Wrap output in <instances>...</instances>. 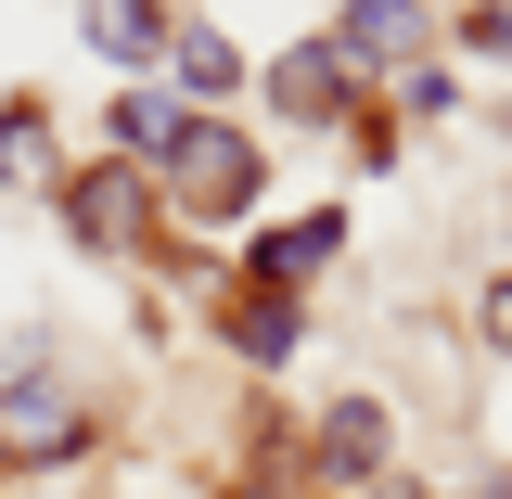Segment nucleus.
I'll use <instances>...</instances> for the list:
<instances>
[{
    "label": "nucleus",
    "instance_id": "2eb2a0df",
    "mask_svg": "<svg viewBox=\"0 0 512 499\" xmlns=\"http://www.w3.org/2000/svg\"><path fill=\"white\" fill-rule=\"evenodd\" d=\"M461 52H512V0H487V13H461Z\"/></svg>",
    "mask_w": 512,
    "mask_h": 499
},
{
    "label": "nucleus",
    "instance_id": "a211bd4d",
    "mask_svg": "<svg viewBox=\"0 0 512 499\" xmlns=\"http://www.w3.org/2000/svg\"><path fill=\"white\" fill-rule=\"evenodd\" d=\"M218 499H295V487H269V474H231V487H218Z\"/></svg>",
    "mask_w": 512,
    "mask_h": 499
},
{
    "label": "nucleus",
    "instance_id": "f03ea898",
    "mask_svg": "<svg viewBox=\"0 0 512 499\" xmlns=\"http://www.w3.org/2000/svg\"><path fill=\"white\" fill-rule=\"evenodd\" d=\"M52 218H64V244L103 256V269H141V256H154V231H167V218H154V167H116V154L64 167Z\"/></svg>",
    "mask_w": 512,
    "mask_h": 499
},
{
    "label": "nucleus",
    "instance_id": "f8f14e48",
    "mask_svg": "<svg viewBox=\"0 0 512 499\" xmlns=\"http://www.w3.org/2000/svg\"><path fill=\"white\" fill-rule=\"evenodd\" d=\"M167 77H180V103H192V116H218V103L244 90V52H231L218 26H192V13H180V39H167Z\"/></svg>",
    "mask_w": 512,
    "mask_h": 499
},
{
    "label": "nucleus",
    "instance_id": "39448f33",
    "mask_svg": "<svg viewBox=\"0 0 512 499\" xmlns=\"http://www.w3.org/2000/svg\"><path fill=\"white\" fill-rule=\"evenodd\" d=\"M256 103H269V128H359V77H346V52L333 39H282V52L256 64Z\"/></svg>",
    "mask_w": 512,
    "mask_h": 499
},
{
    "label": "nucleus",
    "instance_id": "9b49d317",
    "mask_svg": "<svg viewBox=\"0 0 512 499\" xmlns=\"http://www.w3.org/2000/svg\"><path fill=\"white\" fill-rule=\"evenodd\" d=\"M180 90H154V77H128L116 103H103V154H116V167H154V154H167V141H180Z\"/></svg>",
    "mask_w": 512,
    "mask_h": 499
},
{
    "label": "nucleus",
    "instance_id": "dca6fc26",
    "mask_svg": "<svg viewBox=\"0 0 512 499\" xmlns=\"http://www.w3.org/2000/svg\"><path fill=\"white\" fill-rule=\"evenodd\" d=\"M359 499H436V487H423V474H372Z\"/></svg>",
    "mask_w": 512,
    "mask_h": 499
},
{
    "label": "nucleus",
    "instance_id": "7ed1b4c3",
    "mask_svg": "<svg viewBox=\"0 0 512 499\" xmlns=\"http://www.w3.org/2000/svg\"><path fill=\"white\" fill-rule=\"evenodd\" d=\"M103 436V410L77 397V384L26 346L13 359V384H0V474H52V461H77V448Z\"/></svg>",
    "mask_w": 512,
    "mask_h": 499
},
{
    "label": "nucleus",
    "instance_id": "20e7f679",
    "mask_svg": "<svg viewBox=\"0 0 512 499\" xmlns=\"http://www.w3.org/2000/svg\"><path fill=\"white\" fill-rule=\"evenodd\" d=\"M372 474H397V410L372 384H346V397H320V423H308V499H359Z\"/></svg>",
    "mask_w": 512,
    "mask_h": 499
},
{
    "label": "nucleus",
    "instance_id": "1a4fd4ad",
    "mask_svg": "<svg viewBox=\"0 0 512 499\" xmlns=\"http://www.w3.org/2000/svg\"><path fill=\"white\" fill-rule=\"evenodd\" d=\"M77 39L116 64V77H154L167 39H180V0H77Z\"/></svg>",
    "mask_w": 512,
    "mask_h": 499
},
{
    "label": "nucleus",
    "instance_id": "4468645a",
    "mask_svg": "<svg viewBox=\"0 0 512 499\" xmlns=\"http://www.w3.org/2000/svg\"><path fill=\"white\" fill-rule=\"evenodd\" d=\"M474 346H487V359H512V269L474 295Z\"/></svg>",
    "mask_w": 512,
    "mask_h": 499
},
{
    "label": "nucleus",
    "instance_id": "0eeeda50",
    "mask_svg": "<svg viewBox=\"0 0 512 499\" xmlns=\"http://www.w3.org/2000/svg\"><path fill=\"white\" fill-rule=\"evenodd\" d=\"M320 39H333V52H346V77L372 90V77H410V64H436V13H423V0H346Z\"/></svg>",
    "mask_w": 512,
    "mask_h": 499
},
{
    "label": "nucleus",
    "instance_id": "ddd939ff",
    "mask_svg": "<svg viewBox=\"0 0 512 499\" xmlns=\"http://www.w3.org/2000/svg\"><path fill=\"white\" fill-rule=\"evenodd\" d=\"M397 116H410V128L461 116V77H448V64H410V77H397Z\"/></svg>",
    "mask_w": 512,
    "mask_h": 499
},
{
    "label": "nucleus",
    "instance_id": "423d86ee",
    "mask_svg": "<svg viewBox=\"0 0 512 499\" xmlns=\"http://www.w3.org/2000/svg\"><path fill=\"white\" fill-rule=\"evenodd\" d=\"M346 244H359V205H295V218L244 231V282H269V295H308V282H320Z\"/></svg>",
    "mask_w": 512,
    "mask_h": 499
},
{
    "label": "nucleus",
    "instance_id": "f257e3e1",
    "mask_svg": "<svg viewBox=\"0 0 512 499\" xmlns=\"http://www.w3.org/2000/svg\"><path fill=\"white\" fill-rule=\"evenodd\" d=\"M269 205V141L244 116H180V141L154 154V218L167 231H256Z\"/></svg>",
    "mask_w": 512,
    "mask_h": 499
},
{
    "label": "nucleus",
    "instance_id": "6e6552de",
    "mask_svg": "<svg viewBox=\"0 0 512 499\" xmlns=\"http://www.w3.org/2000/svg\"><path fill=\"white\" fill-rule=\"evenodd\" d=\"M0 192H13V205H52L64 192V116H52V90H0Z\"/></svg>",
    "mask_w": 512,
    "mask_h": 499
},
{
    "label": "nucleus",
    "instance_id": "f3484780",
    "mask_svg": "<svg viewBox=\"0 0 512 499\" xmlns=\"http://www.w3.org/2000/svg\"><path fill=\"white\" fill-rule=\"evenodd\" d=\"M461 499H512V461H487V474H474V487H461Z\"/></svg>",
    "mask_w": 512,
    "mask_h": 499
},
{
    "label": "nucleus",
    "instance_id": "9d476101",
    "mask_svg": "<svg viewBox=\"0 0 512 499\" xmlns=\"http://www.w3.org/2000/svg\"><path fill=\"white\" fill-rule=\"evenodd\" d=\"M218 346H231L244 372H282V359L308 346V308L269 295V282H231V295H218Z\"/></svg>",
    "mask_w": 512,
    "mask_h": 499
}]
</instances>
